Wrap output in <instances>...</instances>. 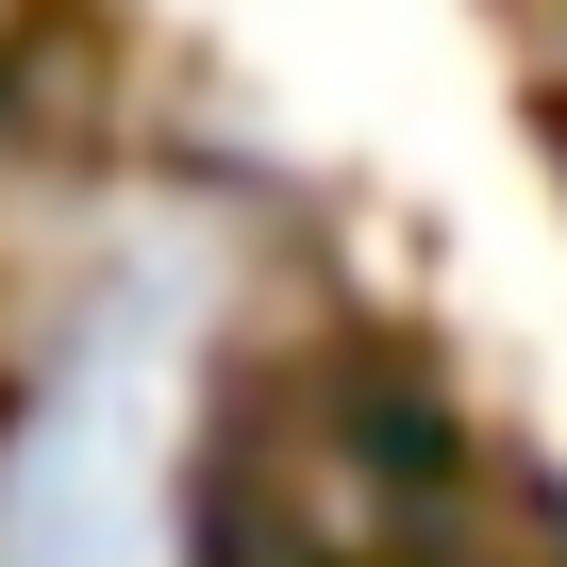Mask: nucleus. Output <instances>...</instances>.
<instances>
[{
  "instance_id": "nucleus-1",
  "label": "nucleus",
  "mask_w": 567,
  "mask_h": 567,
  "mask_svg": "<svg viewBox=\"0 0 567 567\" xmlns=\"http://www.w3.org/2000/svg\"><path fill=\"white\" fill-rule=\"evenodd\" d=\"M217 318H234V234L184 184L117 200L0 318V567H184Z\"/></svg>"
}]
</instances>
